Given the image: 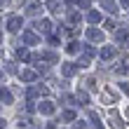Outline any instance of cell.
<instances>
[{
    "label": "cell",
    "instance_id": "7a4b0ae2",
    "mask_svg": "<svg viewBox=\"0 0 129 129\" xmlns=\"http://www.w3.org/2000/svg\"><path fill=\"white\" fill-rule=\"evenodd\" d=\"M19 24H21L19 19H10V31H17V28H19Z\"/></svg>",
    "mask_w": 129,
    "mask_h": 129
},
{
    "label": "cell",
    "instance_id": "6da1fadb",
    "mask_svg": "<svg viewBox=\"0 0 129 129\" xmlns=\"http://www.w3.org/2000/svg\"><path fill=\"white\" fill-rule=\"evenodd\" d=\"M113 54H115V49H110V47H106V49L101 52V56H103V59H110Z\"/></svg>",
    "mask_w": 129,
    "mask_h": 129
},
{
    "label": "cell",
    "instance_id": "3957f363",
    "mask_svg": "<svg viewBox=\"0 0 129 129\" xmlns=\"http://www.w3.org/2000/svg\"><path fill=\"white\" fill-rule=\"evenodd\" d=\"M0 99H3V101H12L10 92H5V89H0Z\"/></svg>",
    "mask_w": 129,
    "mask_h": 129
}]
</instances>
